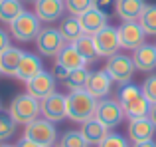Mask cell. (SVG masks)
I'll return each instance as SVG.
<instances>
[{
	"instance_id": "obj_2",
	"label": "cell",
	"mask_w": 156,
	"mask_h": 147,
	"mask_svg": "<svg viewBox=\"0 0 156 147\" xmlns=\"http://www.w3.org/2000/svg\"><path fill=\"white\" fill-rule=\"evenodd\" d=\"M99 100L93 97L87 89H71L67 93V117L77 123H85L95 117Z\"/></svg>"
},
{
	"instance_id": "obj_10",
	"label": "cell",
	"mask_w": 156,
	"mask_h": 147,
	"mask_svg": "<svg viewBox=\"0 0 156 147\" xmlns=\"http://www.w3.org/2000/svg\"><path fill=\"white\" fill-rule=\"evenodd\" d=\"M40 113L50 121H61L67 117V96L61 93H51L50 97L40 101Z\"/></svg>"
},
{
	"instance_id": "obj_22",
	"label": "cell",
	"mask_w": 156,
	"mask_h": 147,
	"mask_svg": "<svg viewBox=\"0 0 156 147\" xmlns=\"http://www.w3.org/2000/svg\"><path fill=\"white\" fill-rule=\"evenodd\" d=\"M24 52L18 50V48L10 46L0 54V74L4 76H16V70H18V64L22 60Z\"/></svg>"
},
{
	"instance_id": "obj_4",
	"label": "cell",
	"mask_w": 156,
	"mask_h": 147,
	"mask_svg": "<svg viewBox=\"0 0 156 147\" xmlns=\"http://www.w3.org/2000/svg\"><path fill=\"white\" fill-rule=\"evenodd\" d=\"M24 137L32 139L40 147H51L57 141V131H55L53 121L46 119V117H36L34 121H30V123L26 125Z\"/></svg>"
},
{
	"instance_id": "obj_3",
	"label": "cell",
	"mask_w": 156,
	"mask_h": 147,
	"mask_svg": "<svg viewBox=\"0 0 156 147\" xmlns=\"http://www.w3.org/2000/svg\"><path fill=\"white\" fill-rule=\"evenodd\" d=\"M12 119L16 123H22L28 125L30 121H34L36 117L40 115V100H36L34 96L30 93H18V96L12 97V104H10V111Z\"/></svg>"
},
{
	"instance_id": "obj_32",
	"label": "cell",
	"mask_w": 156,
	"mask_h": 147,
	"mask_svg": "<svg viewBox=\"0 0 156 147\" xmlns=\"http://www.w3.org/2000/svg\"><path fill=\"white\" fill-rule=\"evenodd\" d=\"M140 88H142V93L146 96V100H148L150 104H156V74L146 77Z\"/></svg>"
},
{
	"instance_id": "obj_13",
	"label": "cell",
	"mask_w": 156,
	"mask_h": 147,
	"mask_svg": "<svg viewBox=\"0 0 156 147\" xmlns=\"http://www.w3.org/2000/svg\"><path fill=\"white\" fill-rule=\"evenodd\" d=\"M63 12H65V0H36L34 2V14L42 22L61 20Z\"/></svg>"
},
{
	"instance_id": "obj_31",
	"label": "cell",
	"mask_w": 156,
	"mask_h": 147,
	"mask_svg": "<svg viewBox=\"0 0 156 147\" xmlns=\"http://www.w3.org/2000/svg\"><path fill=\"white\" fill-rule=\"evenodd\" d=\"M97 147H130L129 145V139L126 137H122L121 133H107L105 135V139L101 141Z\"/></svg>"
},
{
	"instance_id": "obj_7",
	"label": "cell",
	"mask_w": 156,
	"mask_h": 147,
	"mask_svg": "<svg viewBox=\"0 0 156 147\" xmlns=\"http://www.w3.org/2000/svg\"><path fill=\"white\" fill-rule=\"evenodd\" d=\"M65 38L61 36V32L57 28H42L40 34L36 36V48H38V54L46 56V58H51V56H57L61 52V48L65 46Z\"/></svg>"
},
{
	"instance_id": "obj_39",
	"label": "cell",
	"mask_w": 156,
	"mask_h": 147,
	"mask_svg": "<svg viewBox=\"0 0 156 147\" xmlns=\"http://www.w3.org/2000/svg\"><path fill=\"white\" fill-rule=\"evenodd\" d=\"M0 147H16V145H6V143H0Z\"/></svg>"
},
{
	"instance_id": "obj_8",
	"label": "cell",
	"mask_w": 156,
	"mask_h": 147,
	"mask_svg": "<svg viewBox=\"0 0 156 147\" xmlns=\"http://www.w3.org/2000/svg\"><path fill=\"white\" fill-rule=\"evenodd\" d=\"M95 117L105 125L107 129H113L125 119V111H122L119 100H113V97H103L97 104V111Z\"/></svg>"
},
{
	"instance_id": "obj_27",
	"label": "cell",
	"mask_w": 156,
	"mask_h": 147,
	"mask_svg": "<svg viewBox=\"0 0 156 147\" xmlns=\"http://www.w3.org/2000/svg\"><path fill=\"white\" fill-rule=\"evenodd\" d=\"M138 24L142 26V30H144L146 34L156 36V4H150V6L146 4L140 20H138Z\"/></svg>"
},
{
	"instance_id": "obj_42",
	"label": "cell",
	"mask_w": 156,
	"mask_h": 147,
	"mask_svg": "<svg viewBox=\"0 0 156 147\" xmlns=\"http://www.w3.org/2000/svg\"><path fill=\"white\" fill-rule=\"evenodd\" d=\"M51 147H53V145H51Z\"/></svg>"
},
{
	"instance_id": "obj_41",
	"label": "cell",
	"mask_w": 156,
	"mask_h": 147,
	"mask_svg": "<svg viewBox=\"0 0 156 147\" xmlns=\"http://www.w3.org/2000/svg\"><path fill=\"white\" fill-rule=\"evenodd\" d=\"M154 46H156V44H154Z\"/></svg>"
},
{
	"instance_id": "obj_18",
	"label": "cell",
	"mask_w": 156,
	"mask_h": 147,
	"mask_svg": "<svg viewBox=\"0 0 156 147\" xmlns=\"http://www.w3.org/2000/svg\"><path fill=\"white\" fill-rule=\"evenodd\" d=\"M107 20H109V16H105L103 12H99L97 8H89L87 12H83V14L79 16V24H81V30H83V34H97L99 30H103L107 26Z\"/></svg>"
},
{
	"instance_id": "obj_21",
	"label": "cell",
	"mask_w": 156,
	"mask_h": 147,
	"mask_svg": "<svg viewBox=\"0 0 156 147\" xmlns=\"http://www.w3.org/2000/svg\"><path fill=\"white\" fill-rule=\"evenodd\" d=\"M109 131L111 129H107L97 117H91V119H87L85 123H81V133H83L85 141H87L89 145H99Z\"/></svg>"
},
{
	"instance_id": "obj_12",
	"label": "cell",
	"mask_w": 156,
	"mask_h": 147,
	"mask_svg": "<svg viewBox=\"0 0 156 147\" xmlns=\"http://www.w3.org/2000/svg\"><path fill=\"white\" fill-rule=\"evenodd\" d=\"M55 77H53L51 72H40L38 76L34 77V80L26 81V92L30 93V96H34L36 100H46V97H50L51 93H55Z\"/></svg>"
},
{
	"instance_id": "obj_35",
	"label": "cell",
	"mask_w": 156,
	"mask_h": 147,
	"mask_svg": "<svg viewBox=\"0 0 156 147\" xmlns=\"http://www.w3.org/2000/svg\"><path fill=\"white\" fill-rule=\"evenodd\" d=\"M6 48H10V34L0 28V54H2Z\"/></svg>"
},
{
	"instance_id": "obj_28",
	"label": "cell",
	"mask_w": 156,
	"mask_h": 147,
	"mask_svg": "<svg viewBox=\"0 0 156 147\" xmlns=\"http://www.w3.org/2000/svg\"><path fill=\"white\" fill-rule=\"evenodd\" d=\"M57 147H89V143L85 141L81 131H65L57 141Z\"/></svg>"
},
{
	"instance_id": "obj_25",
	"label": "cell",
	"mask_w": 156,
	"mask_h": 147,
	"mask_svg": "<svg viewBox=\"0 0 156 147\" xmlns=\"http://www.w3.org/2000/svg\"><path fill=\"white\" fill-rule=\"evenodd\" d=\"M24 12V6L20 0H0V22H14Z\"/></svg>"
},
{
	"instance_id": "obj_33",
	"label": "cell",
	"mask_w": 156,
	"mask_h": 147,
	"mask_svg": "<svg viewBox=\"0 0 156 147\" xmlns=\"http://www.w3.org/2000/svg\"><path fill=\"white\" fill-rule=\"evenodd\" d=\"M93 8L103 12L105 16H111L113 12H117V0H93Z\"/></svg>"
},
{
	"instance_id": "obj_34",
	"label": "cell",
	"mask_w": 156,
	"mask_h": 147,
	"mask_svg": "<svg viewBox=\"0 0 156 147\" xmlns=\"http://www.w3.org/2000/svg\"><path fill=\"white\" fill-rule=\"evenodd\" d=\"M51 74H53V77H55L57 81H65V80H67V76H69V72L65 70L63 66H59V64H55V66H53V72Z\"/></svg>"
},
{
	"instance_id": "obj_36",
	"label": "cell",
	"mask_w": 156,
	"mask_h": 147,
	"mask_svg": "<svg viewBox=\"0 0 156 147\" xmlns=\"http://www.w3.org/2000/svg\"><path fill=\"white\" fill-rule=\"evenodd\" d=\"M16 147H40V145L34 143L32 139H28V137H22V139L18 141V145H16Z\"/></svg>"
},
{
	"instance_id": "obj_40",
	"label": "cell",
	"mask_w": 156,
	"mask_h": 147,
	"mask_svg": "<svg viewBox=\"0 0 156 147\" xmlns=\"http://www.w3.org/2000/svg\"><path fill=\"white\" fill-rule=\"evenodd\" d=\"M32 2H36V0H32Z\"/></svg>"
},
{
	"instance_id": "obj_26",
	"label": "cell",
	"mask_w": 156,
	"mask_h": 147,
	"mask_svg": "<svg viewBox=\"0 0 156 147\" xmlns=\"http://www.w3.org/2000/svg\"><path fill=\"white\" fill-rule=\"evenodd\" d=\"M89 76H91V72L87 68H79V70L69 72L67 80H65V84L69 85V92L71 89H85L87 88V81H89Z\"/></svg>"
},
{
	"instance_id": "obj_15",
	"label": "cell",
	"mask_w": 156,
	"mask_h": 147,
	"mask_svg": "<svg viewBox=\"0 0 156 147\" xmlns=\"http://www.w3.org/2000/svg\"><path fill=\"white\" fill-rule=\"evenodd\" d=\"M40 72H44V64H42V58L36 54H28L24 52L22 60L18 64V70H16V77L22 81H30L38 76Z\"/></svg>"
},
{
	"instance_id": "obj_16",
	"label": "cell",
	"mask_w": 156,
	"mask_h": 147,
	"mask_svg": "<svg viewBox=\"0 0 156 147\" xmlns=\"http://www.w3.org/2000/svg\"><path fill=\"white\" fill-rule=\"evenodd\" d=\"M126 133H129V139L133 143H136V141L152 139L156 133V127L148 117H136V119H129V131Z\"/></svg>"
},
{
	"instance_id": "obj_23",
	"label": "cell",
	"mask_w": 156,
	"mask_h": 147,
	"mask_svg": "<svg viewBox=\"0 0 156 147\" xmlns=\"http://www.w3.org/2000/svg\"><path fill=\"white\" fill-rule=\"evenodd\" d=\"M71 44H73V48H75V50L85 58V62H87V64H89V62H95V60L99 58V52H97V48H95L93 36L81 34L79 38H77L75 42H71Z\"/></svg>"
},
{
	"instance_id": "obj_30",
	"label": "cell",
	"mask_w": 156,
	"mask_h": 147,
	"mask_svg": "<svg viewBox=\"0 0 156 147\" xmlns=\"http://www.w3.org/2000/svg\"><path fill=\"white\" fill-rule=\"evenodd\" d=\"M89 8H93V0H65V10L75 18H79Z\"/></svg>"
},
{
	"instance_id": "obj_20",
	"label": "cell",
	"mask_w": 156,
	"mask_h": 147,
	"mask_svg": "<svg viewBox=\"0 0 156 147\" xmlns=\"http://www.w3.org/2000/svg\"><path fill=\"white\" fill-rule=\"evenodd\" d=\"M55 64L63 66L67 72H73V70H79V68H85V58L79 54V52L73 48V44H65L61 48V52L55 56Z\"/></svg>"
},
{
	"instance_id": "obj_14",
	"label": "cell",
	"mask_w": 156,
	"mask_h": 147,
	"mask_svg": "<svg viewBox=\"0 0 156 147\" xmlns=\"http://www.w3.org/2000/svg\"><path fill=\"white\" fill-rule=\"evenodd\" d=\"M85 89H87L93 97L103 100V97H109L111 89H113V80H111V76L105 70L91 72L89 81H87V88H85Z\"/></svg>"
},
{
	"instance_id": "obj_29",
	"label": "cell",
	"mask_w": 156,
	"mask_h": 147,
	"mask_svg": "<svg viewBox=\"0 0 156 147\" xmlns=\"http://www.w3.org/2000/svg\"><path fill=\"white\" fill-rule=\"evenodd\" d=\"M16 131V121L12 119L10 113H4L0 111V143L6 139H10Z\"/></svg>"
},
{
	"instance_id": "obj_11",
	"label": "cell",
	"mask_w": 156,
	"mask_h": 147,
	"mask_svg": "<svg viewBox=\"0 0 156 147\" xmlns=\"http://www.w3.org/2000/svg\"><path fill=\"white\" fill-rule=\"evenodd\" d=\"M119 30V42H121V48H125V50H136V48H140L144 42V36L146 32L142 30V26L138 22H122L121 26L117 28Z\"/></svg>"
},
{
	"instance_id": "obj_1",
	"label": "cell",
	"mask_w": 156,
	"mask_h": 147,
	"mask_svg": "<svg viewBox=\"0 0 156 147\" xmlns=\"http://www.w3.org/2000/svg\"><path fill=\"white\" fill-rule=\"evenodd\" d=\"M117 100L121 104L125 117L129 119H136V117H146L150 109V101L146 100V96L142 93V88L134 84H122V88L119 89Z\"/></svg>"
},
{
	"instance_id": "obj_24",
	"label": "cell",
	"mask_w": 156,
	"mask_h": 147,
	"mask_svg": "<svg viewBox=\"0 0 156 147\" xmlns=\"http://www.w3.org/2000/svg\"><path fill=\"white\" fill-rule=\"evenodd\" d=\"M57 30L61 32V36L65 38V42H67V44L75 42V40L79 38L81 34H83V30H81V24H79V18H75V16L61 20V22H59V28H57Z\"/></svg>"
},
{
	"instance_id": "obj_9",
	"label": "cell",
	"mask_w": 156,
	"mask_h": 147,
	"mask_svg": "<svg viewBox=\"0 0 156 147\" xmlns=\"http://www.w3.org/2000/svg\"><path fill=\"white\" fill-rule=\"evenodd\" d=\"M93 42H95V48L99 52V56H105V58H111V56L119 54V48H121L119 30L109 26V24L103 30H99L97 34H93Z\"/></svg>"
},
{
	"instance_id": "obj_5",
	"label": "cell",
	"mask_w": 156,
	"mask_h": 147,
	"mask_svg": "<svg viewBox=\"0 0 156 147\" xmlns=\"http://www.w3.org/2000/svg\"><path fill=\"white\" fill-rule=\"evenodd\" d=\"M42 30V20L36 14L24 10L14 22H10V34L14 36L20 42H30V40H36V36Z\"/></svg>"
},
{
	"instance_id": "obj_19",
	"label": "cell",
	"mask_w": 156,
	"mask_h": 147,
	"mask_svg": "<svg viewBox=\"0 0 156 147\" xmlns=\"http://www.w3.org/2000/svg\"><path fill=\"white\" fill-rule=\"evenodd\" d=\"M144 8V0H117V16L122 22H138Z\"/></svg>"
},
{
	"instance_id": "obj_17",
	"label": "cell",
	"mask_w": 156,
	"mask_h": 147,
	"mask_svg": "<svg viewBox=\"0 0 156 147\" xmlns=\"http://www.w3.org/2000/svg\"><path fill=\"white\" fill-rule=\"evenodd\" d=\"M130 58H133L136 70H140V72L156 70V46H152V44H142L140 48L133 50Z\"/></svg>"
},
{
	"instance_id": "obj_38",
	"label": "cell",
	"mask_w": 156,
	"mask_h": 147,
	"mask_svg": "<svg viewBox=\"0 0 156 147\" xmlns=\"http://www.w3.org/2000/svg\"><path fill=\"white\" fill-rule=\"evenodd\" d=\"M146 117L152 121V125L156 127V104H150V109H148V115Z\"/></svg>"
},
{
	"instance_id": "obj_6",
	"label": "cell",
	"mask_w": 156,
	"mask_h": 147,
	"mask_svg": "<svg viewBox=\"0 0 156 147\" xmlns=\"http://www.w3.org/2000/svg\"><path fill=\"white\" fill-rule=\"evenodd\" d=\"M134 62L130 56L126 54H115L107 60V66H105V72L111 76V80L117 81V84H129L130 77L134 74Z\"/></svg>"
},
{
	"instance_id": "obj_37",
	"label": "cell",
	"mask_w": 156,
	"mask_h": 147,
	"mask_svg": "<svg viewBox=\"0 0 156 147\" xmlns=\"http://www.w3.org/2000/svg\"><path fill=\"white\" fill-rule=\"evenodd\" d=\"M130 147H156V141L154 139H146V141H136Z\"/></svg>"
}]
</instances>
